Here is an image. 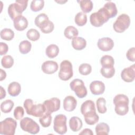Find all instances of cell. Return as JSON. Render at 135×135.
<instances>
[{
  "mask_svg": "<svg viewBox=\"0 0 135 135\" xmlns=\"http://www.w3.org/2000/svg\"><path fill=\"white\" fill-rule=\"evenodd\" d=\"M16 127V120L12 118H7L1 122L0 133L5 135H14Z\"/></svg>",
  "mask_w": 135,
  "mask_h": 135,
  "instance_id": "8992f818",
  "label": "cell"
},
{
  "mask_svg": "<svg viewBox=\"0 0 135 135\" xmlns=\"http://www.w3.org/2000/svg\"><path fill=\"white\" fill-rule=\"evenodd\" d=\"M74 21L77 25L79 26H83L87 22V16L83 12H79L75 16Z\"/></svg>",
  "mask_w": 135,
  "mask_h": 135,
  "instance_id": "83f0119b",
  "label": "cell"
},
{
  "mask_svg": "<svg viewBox=\"0 0 135 135\" xmlns=\"http://www.w3.org/2000/svg\"><path fill=\"white\" fill-rule=\"evenodd\" d=\"M121 79L126 82H131L134 81L135 78L134 65L124 69L121 73Z\"/></svg>",
  "mask_w": 135,
  "mask_h": 135,
  "instance_id": "4fadbf2b",
  "label": "cell"
},
{
  "mask_svg": "<svg viewBox=\"0 0 135 135\" xmlns=\"http://www.w3.org/2000/svg\"><path fill=\"white\" fill-rule=\"evenodd\" d=\"M90 89L94 95L102 94L104 92L105 85L102 81H94L90 83Z\"/></svg>",
  "mask_w": 135,
  "mask_h": 135,
  "instance_id": "9a60e30c",
  "label": "cell"
},
{
  "mask_svg": "<svg viewBox=\"0 0 135 135\" xmlns=\"http://www.w3.org/2000/svg\"><path fill=\"white\" fill-rule=\"evenodd\" d=\"M59 65L56 62L54 61H46L43 62L41 66L42 71L46 74H51L54 73L58 70Z\"/></svg>",
  "mask_w": 135,
  "mask_h": 135,
  "instance_id": "5bb4252c",
  "label": "cell"
},
{
  "mask_svg": "<svg viewBox=\"0 0 135 135\" xmlns=\"http://www.w3.org/2000/svg\"><path fill=\"white\" fill-rule=\"evenodd\" d=\"M44 6L43 0H33L31 2L30 8L33 12H38L42 9Z\"/></svg>",
  "mask_w": 135,
  "mask_h": 135,
  "instance_id": "e575fe53",
  "label": "cell"
},
{
  "mask_svg": "<svg viewBox=\"0 0 135 135\" xmlns=\"http://www.w3.org/2000/svg\"><path fill=\"white\" fill-rule=\"evenodd\" d=\"M97 45L100 50L107 52L113 49L114 46V42L111 38L104 37L99 39Z\"/></svg>",
  "mask_w": 135,
  "mask_h": 135,
  "instance_id": "7c38bea8",
  "label": "cell"
},
{
  "mask_svg": "<svg viewBox=\"0 0 135 135\" xmlns=\"http://www.w3.org/2000/svg\"><path fill=\"white\" fill-rule=\"evenodd\" d=\"M48 20H49V17L46 14H45L44 13H41V14H40L39 15H38L36 17V18H35L34 23H35V25L37 27H40L41 25L44 22H45Z\"/></svg>",
  "mask_w": 135,
  "mask_h": 135,
  "instance_id": "ab89813d",
  "label": "cell"
},
{
  "mask_svg": "<svg viewBox=\"0 0 135 135\" xmlns=\"http://www.w3.org/2000/svg\"><path fill=\"white\" fill-rule=\"evenodd\" d=\"M32 47V44L30 41L24 40L20 42L19 44V51L23 54H26L30 52Z\"/></svg>",
  "mask_w": 135,
  "mask_h": 135,
  "instance_id": "4dcf8cb0",
  "label": "cell"
},
{
  "mask_svg": "<svg viewBox=\"0 0 135 135\" xmlns=\"http://www.w3.org/2000/svg\"><path fill=\"white\" fill-rule=\"evenodd\" d=\"M80 110L86 124L94 125L98 122L99 117L96 113L95 104L93 101L88 100L84 101L82 104Z\"/></svg>",
  "mask_w": 135,
  "mask_h": 135,
  "instance_id": "6da1fadb",
  "label": "cell"
},
{
  "mask_svg": "<svg viewBox=\"0 0 135 135\" xmlns=\"http://www.w3.org/2000/svg\"><path fill=\"white\" fill-rule=\"evenodd\" d=\"M79 3L81 9L84 13H88L91 12L93 8V4L90 0H81L78 1Z\"/></svg>",
  "mask_w": 135,
  "mask_h": 135,
  "instance_id": "4316f807",
  "label": "cell"
},
{
  "mask_svg": "<svg viewBox=\"0 0 135 135\" xmlns=\"http://www.w3.org/2000/svg\"><path fill=\"white\" fill-rule=\"evenodd\" d=\"M126 57L128 60L131 62L135 61V48L134 47L130 48L127 53H126Z\"/></svg>",
  "mask_w": 135,
  "mask_h": 135,
  "instance_id": "b9f144b4",
  "label": "cell"
},
{
  "mask_svg": "<svg viewBox=\"0 0 135 135\" xmlns=\"http://www.w3.org/2000/svg\"><path fill=\"white\" fill-rule=\"evenodd\" d=\"M110 16L103 7L100 8L98 12L91 14L90 17V21L92 25L95 27H100L109 20Z\"/></svg>",
  "mask_w": 135,
  "mask_h": 135,
  "instance_id": "277c9868",
  "label": "cell"
},
{
  "mask_svg": "<svg viewBox=\"0 0 135 135\" xmlns=\"http://www.w3.org/2000/svg\"><path fill=\"white\" fill-rule=\"evenodd\" d=\"M129 100L128 97L123 94L116 95L113 99L114 111L119 115H124L129 111Z\"/></svg>",
  "mask_w": 135,
  "mask_h": 135,
  "instance_id": "7a4b0ae2",
  "label": "cell"
},
{
  "mask_svg": "<svg viewBox=\"0 0 135 135\" xmlns=\"http://www.w3.org/2000/svg\"><path fill=\"white\" fill-rule=\"evenodd\" d=\"M1 64L5 69L11 68L14 64V59L11 55H5L1 60Z\"/></svg>",
  "mask_w": 135,
  "mask_h": 135,
  "instance_id": "8d00e7d4",
  "label": "cell"
},
{
  "mask_svg": "<svg viewBox=\"0 0 135 135\" xmlns=\"http://www.w3.org/2000/svg\"><path fill=\"white\" fill-rule=\"evenodd\" d=\"M46 111L44 105L39 103L38 104H33L28 114L35 117H41Z\"/></svg>",
  "mask_w": 135,
  "mask_h": 135,
  "instance_id": "ac0fdd59",
  "label": "cell"
},
{
  "mask_svg": "<svg viewBox=\"0 0 135 135\" xmlns=\"http://www.w3.org/2000/svg\"><path fill=\"white\" fill-rule=\"evenodd\" d=\"M28 4L27 0H16L14 3L11 4L7 9L8 14L12 20L21 15L26 9Z\"/></svg>",
  "mask_w": 135,
  "mask_h": 135,
  "instance_id": "3957f363",
  "label": "cell"
},
{
  "mask_svg": "<svg viewBox=\"0 0 135 135\" xmlns=\"http://www.w3.org/2000/svg\"><path fill=\"white\" fill-rule=\"evenodd\" d=\"M13 24L15 28L17 31H22L27 27L28 21L25 17L21 15L13 20Z\"/></svg>",
  "mask_w": 135,
  "mask_h": 135,
  "instance_id": "2e32d148",
  "label": "cell"
},
{
  "mask_svg": "<svg viewBox=\"0 0 135 135\" xmlns=\"http://www.w3.org/2000/svg\"><path fill=\"white\" fill-rule=\"evenodd\" d=\"M59 53V47L54 44H52L47 46L45 50L46 55L51 59L54 58L57 56Z\"/></svg>",
  "mask_w": 135,
  "mask_h": 135,
  "instance_id": "603a6c76",
  "label": "cell"
},
{
  "mask_svg": "<svg viewBox=\"0 0 135 135\" xmlns=\"http://www.w3.org/2000/svg\"><path fill=\"white\" fill-rule=\"evenodd\" d=\"M39 28L43 33H50L53 31L54 25L52 22L49 20L43 22Z\"/></svg>",
  "mask_w": 135,
  "mask_h": 135,
  "instance_id": "f1b7e54d",
  "label": "cell"
},
{
  "mask_svg": "<svg viewBox=\"0 0 135 135\" xmlns=\"http://www.w3.org/2000/svg\"><path fill=\"white\" fill-rule=\"evenodd\" d=\"M73 68L72 63L68 60L62 61L60 66V71L58 73L59 78L66 81L73 76Z\"/></svg>",
  "mask_w": 135,
  "mask_h": 135,
  "instance_id": "52a82bcc",
  "label": "cell"
},
{
  "mask_svg": "<svg viewBox=\"0 0 135 135\" xmlns=\"http://www.w3.org/2000/svg\"><path fill=\"white\" fill-rule=\"evenodd\" d=\"M21 91V85L17 82H12L10 83L7 88L8 93L12 97L17 96L20 93Z\"/></svg>",
  "mask_w": 135,
  "mask_h": 135,
  "instance_id": "44dd1931",
  "label": "cell"
},
{
  "mask_svg": "<svg viewBox=\"0 0 135 135\" xmlns=\"http://www.w3.org/2000/svg\"><path fill=\"white\" fill-rule=\"evenodd\" d=\"M26 36L31 41H36L40 38V34L36 29L31 28L27 32Z\"/></svg>",
  "mask_w": 135,
  "mask_h": 135,
  "instance_id": "74e56055",
  "label": "cell"
},
{
  "mask_svg": "<svg viewBox=\"0 0 135 135\" xmlns=\"http://www.w3.org/2000/svg\"><path fill=\"white\" fill-rule=\"evenodd\" d=\"M14 103L11 100H6L2 102L1 104V110L2 112L4 113H7L10 112L13 107Z\"/></svg>",
  "mask_w": 135,
  "mask_h": 135,
  "instance_id": "f546056e",
  "label": "cell"
},
{
  "mask_svg": "<svg viewBox=\"0 0 135 135\" xmlns=\"http://www.w3.org/2000/svg\"><path fill=\"white\" fill-rule=\"evenodd\" d=\"M70 86L79 98H83L87 95L86 88L83 81L81 79H75L73 80L70 83Z\"/></svg>",
  "mask_w": 135,
  "mask_h": 135,
  "instance_id": "9c48e42d",
  "label": "cell"
},
{
  "mask_svg": "<svg viewBox=\"0 0 135 135\" xmlns=\"http://www.w3.org/2000/svg\"><path fill=\"white\" fill-rule=\"evenodd\" d=\"M100 63L102 67H111L114 65V60L112 56L105 55L101 58Z\"/></svg>",
  "mask_w": 135,
  "mask_h": 135,
  "instance_id": "1f68e13d",
  "label": "cell"
},
{
  "mask_svg": "<svg viewBox=\"0 0 135 135\" xmlns=\"http://www.w3.org/2000/svg\"><path fill=\"white\" fill-rule=\"evenodd\" d=\"M103 7L108 13L110 18H113L117 15L118 11L116 5L113 2L111 1L108 2L104 5Z\"/></svg>",
  "mask_w": 135,
  "mask_h": 135,
  "instance_id": "7402d4cb",
  "label": "cell"
},
{
  "mask_svg": "<svg viewBox=\"0 0 135 135\" xmlns=\"http://www.w3.org/2000/svg\"><path fill=\"white\" fill-rule=\"evenodd\" d=\"M102 75L105 78H111L113 77L115 73V69L113 66L102 67L100 70Z\"/></svg>",
  "mask_w": 135,
  "mask_h": 135,
  "instance_id": "836d02e7",
  "label": "cell"
},
{
  "mask_svg": "<svg viewBox=\"0 0 135 135\" xmlns=\"http://www.w3.org/2000/svg\"><path fill=\"white\" fill-rule=\"evenodd\" d=\"M77 105V101L75 98L72 95L66 97L63 100L64 109L69 112L73 111Z\"/></svg>",
  "mask_w": 135,
  "mask_h": 135,
  "instance_id": "e0dca14e",
  "label": "cell"
},
{
  "mask_svg": "<svg viewBox=\"0 0 135 135\" xmlns=\"http://www.w3.org/2000/svg\"><path fill=\"white\" fill-rule=\"evenodd\" d=\"M67 1H65V2H63V1H59V2H58V3H65V2H66Z\"/></svg>",
  "mask_w": 135,
  "mask_h": 135,
  "instance_id": "c3c4849f",
  "label": "cell"
},
{
  "mask_svg": "<svg viewBox=\"0 0 135 135\" xmlns=\"http://www.w3.org/2000/svg\"><path fill=\"white\" fill-rule=\"evenodd\" d=\"M8 50V46L7 44L1 42L0 43V55H5Z\"/></svg>",
  "mask_w": 135,
  "mask_h": 135,
  "instance_id": "ee69618b",
  "label": "cell"
},
{
  "mask_svg": "<svg viewBox=\"0 0 135 135\" xmlns=\"http://www.w3.org/2000/svg\"><path fill=\"white\" fill-rule=\"evenodd\" d=\"M60 104L61 101L57 98H52L45 100L43 103L46 111L51 113L58 111L60 108Z\"/></svg>",
  "mask_w": 135,
  "mask_h": 135,
  "instance_id": "8fae6325",
  "label": "cell"
},
{
  "mask_svg": "<svg viewBox=\"0 0 135 135\" xmlns=\"http://www.w3.org/2000/svg\"><path fill=\"white\" fill-rule=\"evenodd\" d=\"M6 73L5 71H4L3 69H1V79L0 81H3L4 79L6 78Z\"/></svg>",
  "mask_w": 135,
  "mask_h": 135,
  "instance_id": "bcb514c9",
  "label": "cell"
},
{
  "mask_svg": "<svg viewBox=\"0 0 135 135\" xmlns=\"http://www.w3.org/2000/svg\"><path fill=\"white\" fill-rule=\"evenodd\" d=\"M66 117L62 114L56 115L54 119V130L60 134H64L67 132Z\"/></svg>",
  "mask_w": 135,
  "mask_h": 135,
  "instance_id": "30bf717a",
  "label": "cell"
},
{
  "mask_svg": "<svg viewBox=\"0 0 135 135\" xmlns=\"http://www.w3.org/2000/svg\"><path fill=\"white\" fill-rule=\"evenodd\" d=\"M52 118L51 113L46 111L42 116L40 117L39 122L43 127L47 128L51 125Z\"/></svg>",
  "mask_w": 135,
  "mask_h": 135,
  "instance_id": "d4e9b609",
  "label": "cell"
},
{
  "mask_svg": "<svg viewBox=\"0 0 135 135\" xmlns=\"http://www.w3.org/2000/svg\"><path fill=\"white\" fill-rule=\"evenodd\" d=\"M79 73L83 75H89L92 71L91 65L88 63H83L79 67Z\"/></svg>",
  "mask_w": 135,
  "mask_h": 135,
  "instance_id": "f35d334b",
  "label": "cell"
},
{
  "mask_svg": "<svg viewBox=\"0 0 135 135\" xmlns=\"http://www.w3.org/2000/svg\"><path fill=\"white\" fill-rule=\"evenodd\" d=\"M20 127L23 131L33 134H37L40 130L39 125L35 121L28 117H25L21 119Z\"/></svg>",
  "mask_w": 135,
  "mask_h": 135,
  "instance_id": "5b68a950",
  "label": "cell"
},
{
  "mask_svg": "<svg viewBox=\"0 0 135 135\" xmlns=\"http://www.w3.org/2000/svg\"><path fill=\"white\" fill-rule=\"evenodd\" d=\"M1 99H3L6 96V91L5 90L3 89V88L2 86H1Z\"/></svg>",
  "mask_w": 135,
  "mask_h": 135,
  "instance_id": "7dc6e473",
  "label": "cell"
},
{
  "mask_svg": "<svg viewBox=\"0 0 135 135\" xmlns=\"http://www.w3.org/2000/svg\"><path fill=\"white\" fill-rule=\"evenodd\" d=\"M72 47L76 50H82L86 45V40L82 37H75L72 38L71 43Z\"/></svg>",
  "mask_w": 135,
  "mask_h": 135,
  "instance_id": "ffe728a7",
  "label": "cell"
},
{
  "mask_svg": "<svg viewBox=\"0 0 135 135\" xmlns=\"http://www.w3.org/2000/svg\"><path fill=\"white\" fill-rule=\"evenodd\" d=\"M24 114V110L22 107L18 106L15 108L14 111V116L16 120H20L23 117Z\"/></svg>",
  "mask_w": 135,
  "mask_h": 135,
  "instance_id": "60d3db41",
  "label": "cell"
},
{
  "mask_svg": "<svg viewBox=\"0 0 135 135\" xmlns=\"http://www.w3.org/2000/svg\"><path fill=\"white\" fill-rule=\"evenodd\" d=\"M33 104H34L33 101L31 99H27L24 101L23 105H24L25 109L26 110V112L27 114H28V113Z\"/></svg>",
  "mask_w": 135,
  "mask_h": 135,
  "instance_id": "7bdbcfd3",
  "label": "cell"
},
{
  "mask_svg": "<svg viewBox=\"0 0 135 135\" xmlns=\"http://www.w3.org/2000/svg\"><path fill=\"white\" fill-rule=\"evenodd\" d=\"M82 120L76 116L71 117L69 120V127L73 132L79 131L82 128Z\"/></svg>",
  "mask_w": 135,
  "mask_h": 135,
  "instance_id": "d6986e66",
  "label": "cell"
},
{
  "mask_svg": "<svg viewBox=\"0 0 135 135\" xmlns=\"http://www.w3.org/2000/svg\"><path fill=\"white\" fill-rule=\"evenodd\" d=\"M97 108L98 111L100 113H104L107 112V108L105 107L106 101L103 98H99L96 101Z\"/></svg>",
  "mask_w": 135,
  "mask_h": 135,
  "instance_id": "d590c367",
  "label": "cell"
},
{
  "mask_svg": "<svg viewBox=\"0 0 135 135\" xmlns=\"http://www.w3.org/2000/svg\"><path fill=\"white\" fill-rule=\"evenodd\" d=\"M96 134L98 135H107L109 134L110 128L108 124L101 122L98 123L95 128Z\"/></svg>",
  "mask_w": 135,
  "mask_h": 135,
  "instance_id": "cb8c5ba5",
  "label": "cell"
},
{
  "mask_svg": "<svg viewBox=\"0 0 135 135\" xmlns=\"http://www.w3.org/2000/svg\"><path fill=\"white\" fill-rule=\"evenodd\" d=\"M14 37V32L10 28H4L1 31V37L6 41H11Z\"/></svg>",
  "mask_w": 135,
  "mask_h": 135,
  "instance_id": "d6a6232c",
  "label": "cell"
},
{
  "mask_svg": "<svg viewBox=\"0 0 135 135\" xmlns=\"http://www.w3.org/2000/svg\"><path fill=\"white\" fill-rule=\"evenodd\" d=\"M79 34V31L76 28L73 26H69L65 28L64 31V36L68 39H72L76 37Z\"/></svg>",
  "mask_w": 135,
  "mask_h": 135,
  "instance_id": "484cf974",
  "label": "cell"
},
{
  "mask_svg": "<svg viewBox=\"0 0 135 135\" xmlns=\"http://www.w3.org/2000/svg\"><path fill=\"white\" fill-rule=\"evenodd\" d=\"M130 24V18L129 15L126 14L120 15L113 23V28L117 33L124 32Z\"/></svg>",
  "mask_w": 135,
  "mask_h": 135,
  "instance_id": "ba28073f",
  "label": "cell"
},
{
  "mask_svg": "<svg viewBox=\"0 0 135 135\" xmlns=\"http://www.w3.org/2000/svg\"><path fill=\"white\" fill-rule=\"evenodd\" d=\"M79 134H89V135H93V132L90 129L86 128L83 129L81 132L79 133Z\"/></svg>",
  "mask_w": 135,
  "mask_h": 135,
  "instance_id": "f6af8a7d",
  "label": "cell"
}]
</instances>
